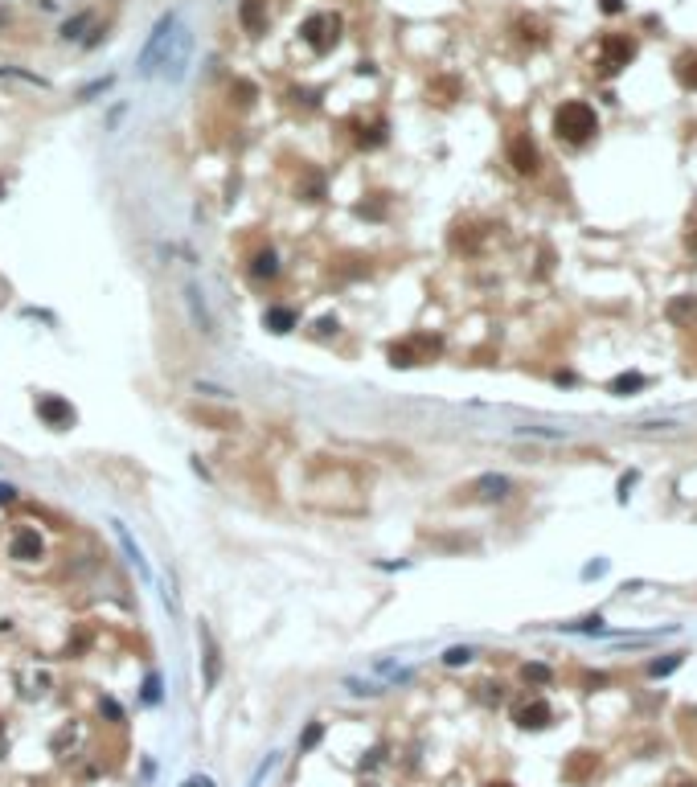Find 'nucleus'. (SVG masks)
Returning <instances> with one entry per match:
<instances>
[{
	"label": "nucleus",
	"mask_w": 697,
	"mask_h": 787,
	"mask_svg": "<svg viewBox=\"0 0 697 787\" xmlns=\"http://www.w3.org/2000/svg\"><path fill=\"white\" fill-rule=\"evenodd\" d=\"M554 131H558V140L562 144H591L599 131V119H595V107L591 103H579V98H570L562 103L558 111H554Z\"/></svg>",
	"instance_id": "nucleus-1"
},
{
	"label": "nucleus",
	"mask_w": 697,
	"mask_h": 787,
	"mask_svg": "<svg viewBox=\"0 0 697 787\" xmlns=\"http://www.w3.org/2000/svg\"><path fill=\"white\" fill-rule=\"evenodd\" d=\"M177 25H181V13H165L160 21H156V29H152L148 46H144V53H140V62H135V74H140V78H152V74L160 70L165 46H168V37H172V29H177Z\"/></svg>",
	"instance_id": "nucleus-2"
},
{
	"label": "nucleus",
	"mask_w": 697,
	"mask_h": 787,
	"mask_svg": "<svg viewBox=\"0 0 697 787\" xmlns=\"http://www.w3.org/2000/svg\"><path fill=\"white\" fill-rule=\"evenodd\" d=\"M189 53H193V29L177 25V29H172V37H168L165 58H160V70H156V74H165L168 82H181L185 70H189Z\"/></svg>",
	"instance_id": "nucleus-3"
},
{
	"label": "nucleus",
	"mask_w": 697,
	"mask_h": 787,
	"mask_svg": "<svg viewBox=\"0 0 697 787\" xmlns=\"http://www.w3.org/2000/svg\"><path fill=\"white\" fill-rule=\"evenodd\" d=\"M631 58H636V41H631V37H624V33H615V37H607V41H603L599 70H603V74H615V70H624Z\"/></svg>",
	"instance_id": "nucleus-4"
},
{
	"label": "nucleus",
	"mask_w": 697,
	"mask_h": 787,
	"mask_svg": "<svg viewBox=\"0 0 697 787\" xmlns=\"http://www.w3.org/2000/svg\"><path fill=\"white\" fill-rule=\"evenodd\" d=\"M513 721L521 730H546L549 721H554V709H549L546 697H530V701L513 705Z\"/></svg>",
	"instance_id": "nucleus-5"
},
{
	"label": "nucleus",
	"mask_w": 697,
	"mask_h": 787,
	"mask_svg": "<svg viewBox=\"0 0 697 787\" xmlns=\"http://www.w3.org/2000/svg\"><path fill=\"white\" fill-rule=\"evenodd\" d=\"M37 418H41L46 426H53V431H66V426H74V406H70L66 398L41 394V398H37Z\"/></svg>",
	"instance_id": "nucleus-6"
},
{
	"label": "nucleus",
	"mask_w": 697,
	"mask_h": 787,
	"mask_svg": "<svg viewBox=\"0 0 697 787\" xmlns=\"http://www.w3.org/2000/svg\"><path fill=\"white\" fill-rule=\"evenodd\" d=\"M336 33H341V16H329V13H316L304 21V37H308V46L312 49H329L336 41Z\"/></svg>",
	"instance_id": "nucleus-7"
},
{
	"label": "nucleus",
	"mask_w": 697,
	"mask_h": 787,
	"mask_svg": "<svg viewBox=\"0 0 697 787\" xmlns=\"http://www.w3.org/2000/svg\"><path fill=\"white\" fill-rule=\"evenodd\" d=\"M509 164H513L521 177H533V173H537L542 156H537V148H533L530 135H513V140H509Z\"/></svg>",
	"instance_id": "nucleus-8"
},
{
	"label": "nucleus",
	"mask_w": 697,
	"mask_h": 787,
	"mask_svg": "<svg viewBox=\"0 0 697 787\" xmlns=\"http://www.w3.org/2000/svg\"><path fill=\"white\" fill-rule=\"evenodd\" d=\"M9 554L17 557V562H37V557L46 554V545L37 537V529H17L13 541H9Z\"/></svg>",
	"instance_id": "nucleus-9"
},
{
	"label": "nucleus",
	"mask_w": 697,
	"mask_h": 787,
	"mask_svg": "<svg viewBox=\"0 0 697 787\" xmlns=\"http://www.w3.org/2000/svg\"><path fill=\"white\" fill-rule=\"evenodd\" d=\"M238 21H242V29L247 33H267V0H242L238 4Z\"/></svg>",
	"instance_id": "nucleus-10"
},
{
	"label": "nucleus",
	"mask_w": 697,
	"mask_h": 787,
	"mask_svg": "<svg viewBox=\"0 0 697 787\" xmlns=\"http://www.w3.org/2000/svg\"><path fill=\"white\" fill-rule=\"evenodd\" d=\"M115 537H119V545H123V554H128V562H132L135 570H140V578H144V582H152L148 557H144V550L135 545V541H132V533H128V529H123V525H119V521H115Z\"/></svg>",
	"instance_id": "nucleus-11"
},
{
	"label": "nucleus",
	"mask_w": 697,
	"mask_h": 787,
	"mask_svg": "<svg viewBox=\"0 0 697 787\" xmlns=\"http://www.w3.org/2000/svg\"><path fill=\"white\" fill-rule=\"evenodd\" d=\"M476 496H480V500H505V496H509V492H513V484H509V480H505V475H480V480H476Z\"/></svg>",
	"instance_id": "nucleus-12"
},
{
	"label": "nucleus",
	"mask_w": 697,
	"mask_h": 787,
	"mask_svg": "<svg viewBox=\"0 0 697 787\" xmlns=\"http://www.w3.org/2000/svg\"><path fill=\"white\" fill-rule=\"evenodd\" d=\"M201 644H205V685L214 689L217 677H222V656H217V644L210 636V627H201Z\"/></svg>",
	"instance_id": "nucleus-13"
},
{
	"label": "nucleus",
	"mask_w": 697,
	"mask_h": 787,
	"mask_svg": "<svg viewBox=\"0 0 697 787\" xmlns=\"http://www.w3.org/2000/svg\"><path fill=\"white\" fill-rule=\"evenodd\" d=\"M673 74L685 91H697V53H681L677 62H673Z\"/></svg>",
	"instance_id": "nucleus-14"
},
{
	"label": "nucleus",
	"mask_w": 697,
	"mask_h": 787,
	"mask_svg": "<svg viewBox=\"0 0 697 787\" xmlns=\"http://www.w3.org/2000/svg\"><path fill=\"white\" fill-rule=\"evenodd\" d=\"M185 299H189V312H193V324H197L205 336H214V320H210V312H205V304H201V292H197V287H189Z\"/></svg>",
	"instance_id": "nucleus-15"
},
{
	"label": "nucleus",
	"mask_w": 697,
	"mask_h": 787,
	"mask_svg": "<svg viewBox=\"0 0 697 787\" xmlns=\"http://www.w3.org/2000/svg\"><path fill=\"white\" fill-rule=\"evenodd\" d=\"M263 324L271 328V332H291V328H296V312L291 308H267Z\"/></svg>",
	"instance_id": "nucleus-16"
},
{
	"label": "nucleus",
	"mask_w": 697,
	"mask_h": 787,
	"mask_svg": "<svg viewBox=\"0 0 697 787\" xmlns=\"http://www.w3.org/2000/svg\"><path fill=\"white\" fill-rule=\"evenodd\" d=\"M250 271H254V279H275V275H279V259H275V250H259L254 262H250Z\"/></svg>",
	"instance_id": "nucleus-17"
},
{
	"label": "nucleus",
	"mask_w": 697,
	"mask_h": 787,
	"mask_svg": "<svg viewBox=\"0 0 697 787\" xmlns=\"http://www.w3.org/2000/svg\"><path fill=\"white\" fill-rule=\"evenodd\" d=\"M591 771H595V754H587V751H582V758L574 754V758L566 763V779H587Z\"/></svg>",
	"instance_id": "nucleus-18"
},
{
	"label": "nucleus",
	"mask_w": 697,
	"mask_h": 787,
	"mask_svg": "<svg viewBox=\"0 0 697 787\" xmlns=\"http://www.w3.org/2000/svg\"><path fill=\"white\" fill-rule=\"evenodd\" d=\"M521 681H525V685H549L554 672H549L546 664H525V669H521Z\"/></svg>",
	"instance_id": "nucleus-19"
},
{
	"label": "nucleus",
	"mask_w": 697,
	"mask_h": 787,
	"mask_svg": "<svg viewBox=\"0 0 697 787\" xmlns=\"http://www.w3.org/2000/svg\"><path fill=\"white\" fill-rule=\"evenodd\" d=\"M91 25V13H78V16H70L66 25H62V41H78L83 37V29Z\"/></svg>",
	"instance_id": "nucleus-20"
},
{
	"label": "nucleus",
	"mask_w": 697,
	"mask_h": 787,
	"mask_svg": "<svg viewBox=\"0 0 697 787\" xmlns=\"http://www.w3.org/2000/svg\"><path fill=\"white\" fill-rule=\"evenodd\" d=\"M631 390H644V377L640 374H619L611 381V394H631Z\"/></svg>",
	"instance_id": "nucleus-21"
},
{
	"label": "nucleus",
	"mask_w": 697,
	"mask_h": 787,
	"mask_svg": "<svg viewBox=\"0 0 697 787\" xmlns=\"http://www.w3.org/2000/svg\"><path fill=\"white\" fill-rule=\"evenodd\" d=\"M320 738H324V726H320V721H312V726H308V730L299 734V754H304V751H312V746L320 742Z\"/></svg>",
	"instance_id": "nucleus-22"
},
{
	"label": "nucleus",
	"mask_w": 697,
	"mask_h": 787,
	"mask_svg": "<svg viewBox=\"0 0 697 787\" xmlns=\"http://www.w3.org/2000/svg\"><path fill=\"white\" fill-rule=\"evenodd\" d=\"M681 664V656H664V660H652L648 664V677H664V672H673Z\"/></svg>",
	"instance_id": "nucleus-23"
},
{
	"label": "nucleus",
	"mask_w": 697,
	"mask_h": 787,
	"mask_svg": "<svg viewBox=\"0 0 697 787\" xmlns=\"http://www.w3.org/2000/svg\"><path fill=\"white\" fill-rule=\"evenodd\" d=\"M144 701L148 705L160 701V677H148V681H144Z\"/></svg>",
	"instance_id": "nucleus-24"
},
{
	"label": "nucleus",
	"mask_w": 697,
	"mask_h": 787,
	"mask_svg": "<svg viewBox=\"0 0 697 787\" xmlns=\"http://www.w3.org/2000/svg\"><path fill=\"white\" fill-rule=\"evenodd\" d=\"M443 660H448V664H468V660H472V648H448Z\"/></svg>",
	"instance_id": "nucleus-25"
},
{
	"label": "nucleus",
	"mask_w": 697,
	"mask_h": 787,
	"mask_svg": "<svg viewBox=\"0 0 697 787\" xmlns=\"http://www.w3.org/2000/svg\"><path fill=\"white\" fill-rule=\"evenodd\" d=\"M103 709H107V718H115V721H123V709H119L111 697H103Z\"/></svg>",
	"instance_id": "nucleus-26"
},
{
	"label": "nucleus",
	"mask_w": 697,
	"mask_h": 787,
	"mask_svg": "<svg viewBox=\"0 0 697 787\" xmlns=\"http://www.w3.org/2000/svg\"><path fill=\"white\" fill-rule=\"evenodd\" d=\"M17 500V488L13 484H0V505H13Z\"/></svg>",
	"instance_id": "nucleus-27"
},
{
	"label": "nucleus",
	"mask_w": 697,
	"mask_h": 787,
	"mask_svg": "<svg viewBox=\"0 0 697 787\" xmlns=\"http://www.w3.org/2000/svg\"><path fill=\"white\" fill-rule=\"evenodd\" d=\"M603 13H624V0H599Z\"/></svg>",
	"instance_id": "nucleus-28"
},
{
	"label": "nucleus",
	"mask_w": 697,
	"mask_h": 787,
	"mask_svg": "<svg viewBox=\"0 0 697 787\" xmlns=\"http://www.w3.org/2000/svg\"><path fill=\"white\" fill-rule=\"evenodd\" d=\"M4 751H9V734H4V721H0V758H4Z\"/></svg>",
	"instance_id": "nucleus-29"
},
{
	"label": "nucleus",
	"mask_w": 697,
	"mask_h": 787,
	"mask_svg": "<svg viewBox=\"0 0 697 787\" xmlns=\"http://www.w3.org/2000/svg\"><path fill=\"white\" fill-rule=\"evenodd\" d=\"M185 787H214V783H210V779H189Z\"/></svg>",
	"instance_id": "nucleus-30"
},
{
	"label": "nucleus",
	"mask_w": 697,
	"mask_h": 787,
	"mask_svg": "<svg viewBox=\"0 0 697 787\" xmlns=\"http://www.w3.org/2000/svg\"><path fill=\"white\" fill-rule=\"evenodd\" d=\"M673 787H697V783H689V779H681V783H673Z\"/></svg>",
	"instance_id": "nucleus-31"
},
{
	"label": "nucleus",
	"mask_w": 697,
	"mask_h": 787,
	"mask_svg": "<svg viewBox=\"0 0 697 787\" xmlns=\"http://www.w3.org/2000/svg\"><path fill=\"white\" fill-rule=\"evenodd\" d=\"M488 787H513V783H488Z\"/></svg>",
	"instance_id": "nucleus-32"
},
{
	"label": "nucleus",
	"mask_w": 697,
	"mask_h": 787,
	"mask_svg": "<svg viewBox=\"0 0 697 787\" xmlns=\"http://www.w3.org/2000/svg\"><path fill=\"white\" fill-rule=\"evenodd\" d=\"M0 197H4V180H0Z\"/></svg>",
	"instance_id": "nucleus-33"
}]
</instances>
